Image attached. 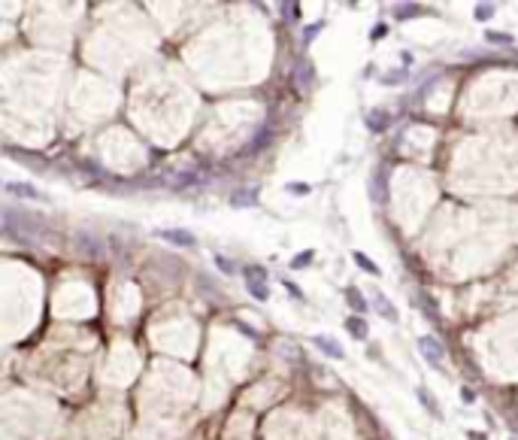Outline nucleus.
Wrapping results in <instances>:
<instances>
[{"label": "nucleus", "instance_id": "obj_9", "mask_svg": "<svg viewBox=\"0 0 518 440\" xmlns=\"http://www.w3.org/2000/svg\"><path fill=\"white\" fill-rule=\"evenodd\" d=\"M346 298H349V304H352V310H355V313H367V307H370V304L358 295V289H349V292H346Z\"/></svg>", "mask_w": 518, "mask_h": 440}, {"label": "nucleus", "instance_id": "obj_2", "mask_svg": "<svg viewBox=\"0 0 518 440\" xmlns=\"http://www.w3.org/2000/svg\"><path fill=\"white\" fill-rule=\"evenodd\" d=\"M158 237L167 243H176V246H197V237L182 228H164V231H158Z\"/></svg>", "mask_w": 518, "mask_h": 440}, {"label": "nucleus", "instance_id": "obj_5", "mask_svg": "<svg viewBox=\"0 0 518 440\" xmlns=\"http://www.w3.org/2000/svg\"><path fill=\"white\" fill-rule=\"evenodd\" d=\"M6 191H9V194H18V197H27V201H49L42 191H36V188L27 185V182H24V185H21V182H6Z\"/></svg>", "mask_w": 518, "mask_h": 440}, {"label": "nucleus", "instance_id": "obj_18", "mask_svg": "<svg viewBox=\"0 0 518 440\" xmlns=\"http://www.w3.org/2000/svg\"><path fill=\"white\" fill-rule=\"evenodd\" d=\"M288 191H294V194H306L309 188H306V185H288Z\"/></svg>", "mask_w": 518, "mask_h": 440}, {"label": "nucleus", "instance_id": "obj_15", "mask_svg": "<svg viewBox=\"0 0 518 440\" xmlns=\"http://www.w3.org/2000/svg\"><path fill=\"white\" fill-rule=\"evenodd\" d=\"M309 261H312V252H309V249H306V252H300V255H297V258H294V261H291V267H294V270H300V267H306V264H309Z\"/></svg>", "mask_w": 518, "mask_h": 440}, {"label": "nucleus", "instance_id": "obj_16", "mask_svg": "<svg viewBox=\"0 0 518 440\" xmlns=\"http://www.w3.org/2000/svg\"><path fill=\"white\" fill-rule=\"evenodd\" d=\"M282 286H285V289H288V292H291V295H294V298H297V301H306V298H303V292H300V289H297V286H294V283H291V279H285V283H282Z\"/></svg>", "mask_w": 518, "mask_h": 440}, {"label": "nucleus", "instance_id": "obj_3", "mask_svg": "<svg viewBox=\"0 0 518 440\" xmlns=\"http://www.w3.org/2000/svg\"><path fill=\"white\" fill-rule=\"evenodd\" d=\"M364 125H367L373 134H382V131H388L391 115H388V109H370V112L364 115Z\"/></svg>", "mask_w": 518, "mask_h": 440}, {"label": "nucleus", "instance_id": "obj_17", "mask_svg": "<svg viewBox=\"0 0 518 440\" xmlns=\"http://www.w3.org/2000/svg\"><path fill=\"white\" fill-rule=\"evenodd\" d=\"M215 264H218V267H221L224 273H230V270H233V264H230L227 258H221V255H215Z\"/></svg>", "mask_w": 518, "mask_h": 440}, {"label": "nucleus", "instance_id": "obj_14", "mask_svg": "<svg viewBox=\"0 0 518 440\" xmlns=\"http://www.w3.org/2000/svg\"><path fill=\"white\" fill-rule=\"evenodd\" d=\"M491 15H494V6H491V3H479V6H476V18H479V21H488Z\"/></svg>", "mask_w": 518, "mask_h": 440}, {"label": "nucleus", "instance_id": "obj_4", "mask_svg": "<svg viewBox=\"0 0 518 440\" xmlns=\"http://www.w3.org/2000/svg\"><path fill=\"white\" fill-rule=\"evenodd\" d=\"M312 346H315V349H321V352H324L327 358H340V362L346 358V352H343V346H340L337 340H331V337H324V334H318V337H312Z\"/></svg>", "mask_w": 518, "mask_h": 440}, {"label": "nucleus", "instance_id": "obj_11", "mask_svg": "<svg viewBox=\"0 0 518 440\" xmlns=\"http://www.w3.org/2000/svg\"><path fill=\"white\" fill-rule=\"evenodd\" d=\"M243 276H249V279H267V270L264 267H258V264H249V267H243Z\"/></svg>", "mask_w": 518, "mask_h": 440}, {"label": "nucleus", "instance_id": "obj_13", "mask_svg": "<svg viewBox=\"0 0 518 440\" xmlns=\"http://www.w3.org/2000/svg\"><path fill=\"white\" fill-rule=\"evenodd\" d=\"M418 398H421V404L428 407V413H431V416H437V419L443 416V413H440V407H434V401H431V395H428L425 389H418Z\"/></svg>", "mask_w": 518, "mask_h": 440}, {"label": "nucleus", "instance_id": "obj_1", "mask_svg": "<svg viewBox=\"0 0 518 440\" xmlns=\"http://www.w3.org/2000/svg\"><path fill=\"white\" fill-rule=\"evenodd\" d=\"M418 349L425 352L428 365H434V368H440V371L446 374V368H443V362H446V346H443V343H440L437 337H431V334L418 337Z\"/></svg>", "mask_w": 518, "mask_h": 440}, {"label": "nucleus", "instance_id": "obj_6", "mask_svg": "<svg viewBox=\"0 0 518 440\" xmlns=\"http://www.w3.org/2000/svg\"><path fill=\"white\" fill-rule=\"evenodd\" d=\"M373 301H376V310H379V316H382V319H388V322H397V319H400V316H397V307H394L382 292H376V295H373Z\"/></svg>", "mask_w": 518, "mask_h": 440}, {"label": "nucleus", "instance_id": "obj_10", "mask_svg": "<svg viewBox=\"0 0 518 440\" xmlns=\"http://www.w3.org/2000/svg\"><path fill=\"white\" fill-rule=\"evenodd\" d=\"M485 39L494 43V46H509V43H512V36H509V33H500V30H488Z\"/></svg>", "mask_w": 518, "mask_h": 440}, {"label": "nucleus", "instance_id": "obj_7", "mask_svg": "<svg viewBox=\"0 0 518 440\" xmlns=\"http://www.w3.org/2000/svg\"><path fill=\"white\" fill-rule=\"evenodd\" d=\"M346 328H349V334L355 340H367V322H364V316H349L346 319Z\"/></svg>", "mask_w": 518, "mask_h": 440}, {"label": "nucleus", "instance_id": "obj_8", "mask_svg": "<svg viewBox=\"0 0 518 440\" xmlns=\"http://www.w3.org/2000/svg\"><path fill=\"white\" fill-rule=\"evenodd\" d=\"M352 258H355V264H358L361 270H367V273H373V276H379V273H382V270H379V264H376V261H370L364 252H352Z\"/></svg>", "mask_w": 518, "mask_h": 440}, {"label": "nucleus", "instance_id": "obj_12", "mask_svg": "<svg viewBox=\"0 0 518 440\" xmlns=\"http://www.w3.org/2000/svg\"><path fill=\"white\" fill-rule=\"evenodd\" d=\"M246 283H249V292H252V295H255L258 301H267V295H270V292H267V289H264V286H261L258 279H246Z\"/></svg>", "mask_w": 518, "mask_h": 440}]
</instances>
